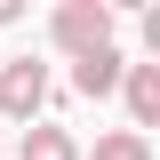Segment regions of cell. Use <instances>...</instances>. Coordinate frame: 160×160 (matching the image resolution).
Returning a JSON list of instances; mask_svg holds the SVG:
<instances>
[{
  "label": "cell",
  "instance_id": "52a82bcc",
  "mask_svg": "<svg viewBox=\"0 0 160 160\" xmlns=\"http://www.w3.org/2000/svg\"><path fill=\"white\" fill-rule=\"evenodd\" d=\"M16 16H24V0H0V24H16Z\"/></svg>",
  "mask_w": 160,
  "mask_h": 160
},
{
  "label": "cell",
  "instance_id": "3957f363",
  "mask_svg": "<svg viewBox=\"0 0 160 160\" xmlns=\"http://www.w3.org/2000/svg\"><path fill=\"white\" fill-rule=\"evenodd\" d=\"M120 96H128V120H136V136L160 120V64H128L120 72Z\"/></svg>",
  "mask_w": 160,
  "mask_h": 160
},
{
  "label": "cell",
  "instance_id": "7a4b0ae2",
  "mask_svg": "<svg viewBox=\"0 0 160 160\" xmlns=\"http://www.w3.org/2000/svg\"><path fill=\"white\" fill-rule=\"evenodd\" d=\"M40 104H48V64L8 56V64H0V112H8V120H32Z\"/></svg>",
  "mask_w": 160,
  "mask_h": 160
},
{
  "label": "cell",
  "instance_id": "6da1fadb",
  "mask_svg": "<svg viewBox=\"0 0 160 160\" xmlns=\"http://www.w3.org/2000/svg\"><path fill=\"white\" fill-rule=\"evenodd\" d=\"M48 32H56V48H64V56H88V48H112V8H104V0H64Z\"/></svg>",
  "mask_w": 160,
  "mask_h": 160
},
{
  "label": "cell",
  "instance_id": "5b68a950",
  "mask_svg": "<svg viewBox=\"0 0 160 160\" xmlns=\"http://www.w3.org/2000/svg\"><path fill=\"white\" fill-rule=\"evenodd\" d=\"M24 160H80V144L64 136V128H48V120H40V128H24Z\"/></svg>",
  "mask_w": 160,
  "mask_h": 160
},
{
  "label": "cell",
  "instance_id": "277c9868",
  "mask_svg": "<svg viewBox=\"0 0 160 160\" xmlns=\"http://www.w3.org/2000/svg\"><path fill=\"white\" fill-rule=\"evenodd\" d=\"M120 72H128L120 48H88V56H72V88H80V96H112Z\"/></svg>",
  "mask_w": 160,
  "mask_h": 160
},
{
  "label": "cell",
  "instance_id": "8992f818",
  "mask_svg": "<svg viewBox=\"0 0 160 160\" xmlns=\"http://www.w3.org/2000/svg\"><path fill=\"white\" fill-rule=\"evenodd\" d=\"M96 160H152V144L136 128H112V136H96Z\"/></svg>",
  "mask_w": 160,
  "mask_h": 160
}]
</instances>
